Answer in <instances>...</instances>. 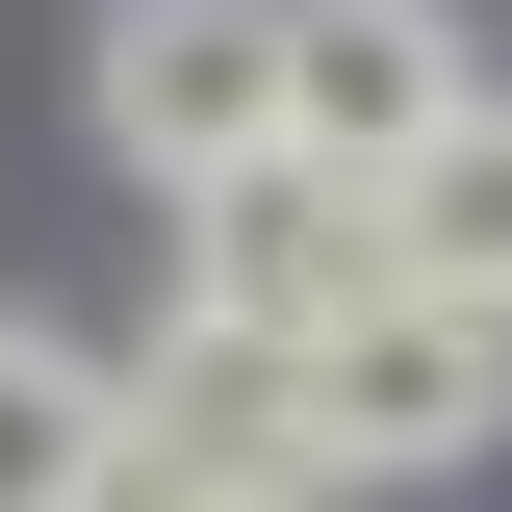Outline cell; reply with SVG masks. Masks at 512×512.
<instances>
[{"label": "cell", "instance_id": "1", "mask_svg": "<svg viewBox=\"0 0 512 512\" xmlns=\"http://www.w3.org/2000/svg\"><path fill=\"white\" fill-rule=\"evenodd\" d=\"M512 436V308H436V282H359L308 333V461L333 487H436V461Z\"/></svg>", "mask_w": 512, "mask_h": 512}, {"label": "cell", "instance_id": "2", "mask_svg": "<svg viewBox=\"0 0 512 512\" xmlns=\"http://www.w3.org/2000/svg\"><path fill=\"white\" fill-rule=\"evenodd\" d=\"M103 410H128V487H180V512H308V487H333V461H308V333L180 308Z\"/></svg>", "mask_w": 512, "mask_h": 512}, {"label": "cell", "instance_id": "3", "mask_svg": "<svg viewBox=\"0 0 512 512\" xmlns=\"http://www.w3.org/2000/svg\"><path fill=\"white\" fill-rule=\"evenodd\" d=\"M103 154L154 205L231 180V154H282V0H128L103 26Z\"/></svg>", "mask_w": 512, "mask_h": 512}, {"label": "cell", "instance_id": "4", "mask_svg": "<svg viewBox=\"0 0 512 512\" xmlns=\"http://www.w3.org/2000/svg\"><path fill=\"white\" fill-rule=\"evenodd\" d=\"M359 282H384V231H359L333 154H231V180H180V308H231V333H333Z\"/></svg>", "mask_w": 512, "mask_h": 512}, {"label": "cell", "instance_id": "5", "mask_svg": "<svg viewBox=\"0 0 512 512\" xmlns=\"http://www.w3.org/2000/svg\"><path fill=\"white\" fill-rule=\"evenodd\" d=\"M436 103H461V26H436V0H282V154L384 180Z\"/></svg>", "mask_w": 512, "mask_h": 512}, {"label": "cell", "instance_id": "6", "mask_svg": "<svg viewBox=\"0 0 512 512\" xmlns=\"http://www.w3.org/2000/svg\"><path fill=\"white\" fill-rule=\"evenodd\" d=\"M359 231H384V282H436V308H512V103H487V77H461V103L359 180Z\"/></svg>", "mask_w": 512, "mask_h": 512}, {"label": "cell", "instance_id": "7", "mask_svg": "<svg viewBox=\"0 0 512 512\" xmlns=\"http://www.w3.org/2000/svg\"><path fill=\"white\" fill-rule=\"evenodd\" d=\"M128 461V410H103V359H77V333H26L0 308V512H77Z\"/></svg>", "mask_w": 512, "mask_h": 512}, {"label": "cell", "instance_id": "8", "mask_svg": "<svg viewBox=\"0 0 512 512\" xmlns=\"http://www.w3.org/2000/svg\"><path fill=\"white\" fill-rule=\"evenodd\" d=\"M77 512H180V487H128V461H103V487H77Z\"/></svg>", "mask_w": 512, "mask_h": 512}]
</instances>
